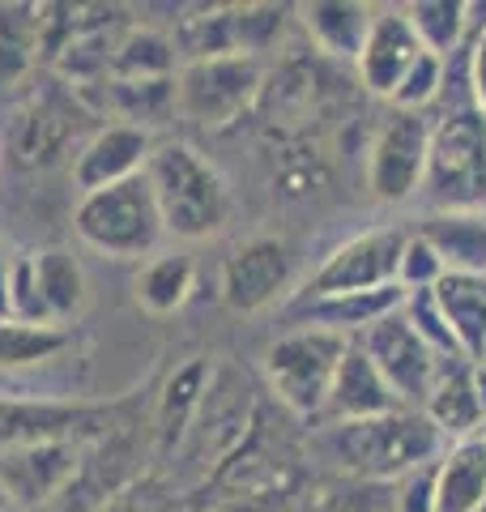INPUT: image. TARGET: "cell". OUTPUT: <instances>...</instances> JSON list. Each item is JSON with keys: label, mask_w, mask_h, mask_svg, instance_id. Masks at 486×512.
I'll return each mask as SVG.
<instances>
[{"label": "cell", "mask_w": 486, "mask_h": 512, "mask_svg": "<svg viewBox=\"0 0 486 512\" xmlns=\"http://www.w3.org/2000/svg\"><path fill=\"white\" fill-rule=\"evenodd\" d=\"M440 90H444V60L423 52L414 60V69L405 73V82L397 86L393 103L397 111H423L431 99H440Z\"/></svg>", "instance_id": "cell-32"}, {"label": "cell", "mask_w": 486, "mask_h": 512, "mask_svg": "<svg viewBox=\"0 0 486 512\" xmlns=\"http://www.w3.org/2000/svg\"><path fill=\"white\" fill-rule=\"evenodd\" d=\"M261 90V60L256 56H214V60H192L175 73V103L184 120L218 128L231 124L239 111Z\"/></svg>", "instance_id": "cell-7"}, {"label": "cell", "mask_w": 486, "mask_h": 512, "mask_svg": "<svg viewBox=\"0 0 486 512\" xmlns=\"http://www.w3.org/2000/svg\"><path fill=\"white\" fill-rule=\"evenodd\" d=\"M482 512H486V504H482Z\"/></svg>", "instance_id": "cell-39"}, {"label": "cell", "mask_w": 486, "mask_h": 512, "mask_svg": "<svg viewBox=\"0 0 486 512\" xmlns=\"http://www.w3.org/2000/svg\"><path fill=\"white\" fill-rule=\"evenodd\" d=\"M469 94L486 111V26L469 35Z\"/></svg>", "instance_id": "cell-36"}, {"label": "cell", "mask_w": 486, "mask_h": 512, "mask_svg": "<svg viewBox=\"0 0 486 512\" xmlns=\"http://www.w3.org/2000/svg\"><path fill=\"white\" fill-rule=\"evenodd\" d=\"M290 274H295V261H290L286 244H278V239H269V235L248 239V244H239L222 261L226 308H235V312L269 308V303L290 286Z\"/></svg>", "instance_id": "cell-12"}, {"label": "cell", "mask_w": 486, "mask_h": 512, "mask_svg": "<svg viewBox=\"0 0 486 512\" xmlns=\"http://www.w3.org/2000/svg\"><path fill=\"white\" fill-rule=\"evenodd\" d=\"M482 367H486V359H482Z\"/></svg>", "instance_id": "cell-40"}, {"label": "cell", "mask_w": 486, "mask_h": 512, "mask_svg": "<svg viewBox=\"0 0 486 512\" xmlns=\"http://www.w3.org/2000/svg\"><path fill=\"white\" fill-rule=\"evenodd\" d=\"M145 180L154 188L162 227L175 239H209L226 227L231 218V192L218 175L214 163L184 146V141H167L154 146L150 163H145Z\"/></svg>", "instance_id": "cell-2"}, {"label": "cell", "mask_w": 486, "mask_h": 512, "mask_svg": "<svg viewBox=\"0 0 486 512\" xmlns=\"http://www.w3.org/2000/svg\"><path fill=\"white\" fill-rule=\"evenodd\" d=\"M5 512H22V508H5Z\"/></svg>", "instance_id": "cell-38"}, {"label": "cell", "mask_w": 486, "mask_h": 512, "mask_svg": "<svg viewBox=\"0 0 486 512\" xmlns=\"http://www.w3.org/2000/svg\"><path fill=\"white\" fill-rule=\"evenodd\" d=\"M150 154H154V141L145 128L107 124L77 150L73 184L81 188V197H86V192H99V188H111V184H124V180H133V175L145 171Z\"/></svg>", "instance_id": "cell-13"}, {"label": "cell", "mask_w": 486, "mask_h": 512, "mask_svg": "<svg viewBox=\"0 0 486 512\" xmlns=\"http://www.w3.org/2000/svg\"><path fill=\"white\" fill-rule=\"evenodd\" d=\"M401 410L397 393L388 389V380L380 376V367L367 359V350L359 342L346 346L337 376L329 384V402H324V423H363V419H380V414Z\"/></svg>", "instance_id": "cell-15"}, {"label": "cell", "mask_w": 486, "mask_h": 512, "mask_svg": "<svg viewBox=\"0 0 486 512\" xmlns=\"http://www.w3.org/2000/svg\"><path fill=\"white\" fill-rule=\"evenodd\" d=\"M235 18H239V52L256 56V52H269L273 39L282 35L286 9H278V5H235Z\"/></svg>", "instance_id": "cell-34"}, {"label": "cell", "mask_w": 486, "mask_h": 512, "mask_svg": "<svg viewBox=\"0 0 486 512\" xmlns=\"http://www.w3.org/2000/svg\"><path fill=\"white\" fill-rule=\"evenodd\" d=\"M175 39L150 26H128L116 56H111V77L116 82H158V77H175Z\"/></svg>", "instance_id": "cell-22"}, {"label": "cell", "mask_w": 486, "mask_h": 512, "mask_svg": "<svg viewBox=\"0 0 486 512\" xmlns=\"http://www.w3.org/2000/svg\"><path fill=\"white\" fill-rule=\"evenodd\" d=\"M81 461H86V448L73 440L9 448V453H0V495L9 508L35 512L73 487Z\"/></svg>", "instance_id": "cell-10"}, {"label": "cell", "mask_w": 486, "mask_h": 512, "mask_svg": "<svg viewBox=\"0 0 486 512\" xmlns=\"http://www.w3.org/2000/svg\"><path fill=\"white\" fill-rule=\"evenodd\" d=\"M405 18H410L418 43H423L431 56L448 60L465 43L469 5H461V0H414V5H405Z\"/></svg>", "instance_id": "cell-26"}, {"label": "cell", "mask_w": 486, "mask_h": 512, "mask_svg": "<svg viewBox=\"0 0 486 512\" xmlns=\"http://www.w3.org/2000/svg\"><path fill=\"white\" fill-rule=\"evenodd\" d=\"M486 504V427L435 461V512H482Z\"/></svg>", "instance_id": "cell-18"}, {"label": "cell", "mask_w": 486, "mask_h": 512, "mask_svg": "<svg viewBox=\"0 0 486 512\" xmlns=\"http://www.w3.org/2000/svg\"><path fill=\"white\" fill-rule=\"evenodd\" d=\"M346 346L350 338L329 329H295L273 342L265 350V376L278 393V402H286L303 419H320Z\"/></svg>", "instance_id": "cell-5"}, {"label": "cell", "mask_w": 486, "mask_h": 512, "mask_svg": "<svg viewBox=\"0 0 486 512\" xmlns=\"http://www.w3.org/2000/svg\"><path fill=\"white\" fill-rule=\"evenodd\" d=\"M201 384H205V363H188L171 376L167 393H162V444L167 448L184 436V423L201 406Z\"/></svg>", "instance_id": "cell-29"}, {"label": "cell", "mask_w": 486, "mask_h": 512, "mask_svg": "<svg viewBox=\"0 0 486 512\" xmlns=\"http://www.w3.org/2000/svg\"><path fill=\"white\" fill-rule=\"evenodd\" d=\"M401 312H405V320L414 325L418 338H423L440 359H465V355H461V346H457V338H452V329H448L444 312H440V303H435L431 291H405Z\"/></svg>", "instance_id": "cell-30"}, {"label": "cell", "mask_w": 486, "mask_h": 512, "mask_svg": "<svg viewBox=\"0 0 486 512\" xmlns=\"http://www.w3.org/2000/svg\"><path fill=\"white\" fill-rule=\"evenodd\" d=\"M103 86H107L111 111L133 128L162 124L175 107H180L175 103V77H158V82H116V77H107Z\"/></svg>", "instance_id": "cell-27"}, {"label": "cell", "mask_w": 486, "mask_h": 512, "mask_svg": "<svg viewBox=\"0 0 486 512\" xmlns=\"http://www.w3.org/2000/svg\"><path fill=\"white\" fill-rule=\"evenodd\" d=\"M9 256L0 252V320H9Z\"/></svg>", "instance_id": "cell-37"}, {"label": "cell", "mask_w": 486, "mask_h": 512, "mask_svg": "<svg viewBox=\"0 0 486 512\" xmlns=\"http://www.w3.org/2000/svg\"><path fill=\"white\" fill-rule=\"evenodd\" d=\"M405 231L380 227L363 231L337 244L320 261V269L303 282V291L295 299H320V295H354V291H380V286H397L401 252H405Z\"/></svg>", "instance_id": "cell-8"}, {"label": "cell", "mask_w": 486, "mask_h": 512, "mask_svg": "<svg viewBox=\"0 0 486 512\" xmlns=\"http://www.w3.org/2000/svg\"><path fill=\"white\" fill-rule=\"evenodd\" d=\"M35 278H39V291L43 303L52 312V325L60 329L64 320L81 316L86 308V274H81V261L69 248H47L35 256Z\"/></svg>", "instance_id": "cell-23"}, {"label": "cell", "mask_w": 486, "mask_h": 512, "mask_svg": "<svg viewBox=\"0 0 486 512\" xmlns=\"http://www.w3.org/2000/svg\"><path fill=\"white\" fill-rule=\"evenodd\" d=\"M69 346V333L56 325H18V320H0V367L18 372V367H39L47 359H56Z\"/></svg>", "instance_id": "cell-28"}, {"label": "cell", "mask_w": 486, "mask_h": 512, "mask_svg": "<svg viewBox=\"0 0 486 512\" xmlns=\"http://www.w3.org/2000/svg\"><path fill=\"white\" fill-rule=\"evenodd\" d=\"M9 320L39 325V329L52 325V312H47V303H43L39 278H35V256L30 252L13 256V265H9Z\"/></svg>", "instance_id": "cell-31"}, {"label": "cell", "mask_w": 486, "mask_h": 512, "mask_svg": "<svg viewBox=\"0 0 486 512\" xmlns=\"http://www.w3.org/2000/svg\"><path fill=\"white\" fill-rule=\"evenodd\" d=\"M431 124L423 111H393L371 146V192L380 201H410L423 188Z\"/></svg>", "instance_id": "cell-11"}, {"label": "cell", "mask_w": 486, "mask_h": 512, "mask_svg": "<svg viewBox=\"0 0 486 512\" xmlns=\"http://www.w3.org/2000/svg\"><path fill=\"white\" fill-rule=\"evenodd\" d=\"M316 444L342 470L367 478H410L414 470L435 466L448 453L444 431L423 410L410 406L363 423H324Z\"/></svg>", "instance_id": "cell-1"}, {"label": "cell", "mask_w": 486, "mask_h": 512, "mask_svg": "<svg viewBox=\"0 0 486 512\" xmlns=\"http://www.w3.org/2000/svg\"><path fill=\"white\" fill-rule=\"evenodd\" d=\"M444 274H448V269H444L440 256H435V248L418 231H410V239H405V252H401L397 286H401V291H431V286L440 282Z\"/></svg>", "instance_id": "cell-33"}, {"label": "cell", "mask_w": 486, "mask_h": 512, "mask_svg": "<svg viewBox=\"0 0 486 512\" xmlns=\"http://www.w3.org/2000/svg\"><path fill=\"white\" fill-rule=\"evenodd\" d=\"M418 235L452 274H486V214H431L418 222Z\"/></svg>", "instance_id": "cell-20"}, {"label": "cell", "mask_w": 486, "mask_h": 512, "mask_svg": "<svg viewBox=\"0 0 486 512\" xmlns=\"http://www.w3.org/2000/svg\"><path fill=\"white\" fill-rule=\"evenodd\" d=\"M350 342H359L367 350V359L380 367V376L388 380V389L397 393V402L410 406V410L427 406V397L435 389V380H440L444 363H452V359H440L423 338H418L401 308L380 316L376 325L363 329L359 338H350Z\"/></svg>", "instance_id": "cell-6"}, {"label": "cell", "mask_w": 486, "mask_h": 512, "mask_svg": "<svg viewBox=\"0 0 486 512\" xmlns=\"http://www.w3.org/2000/svg\"><path fill=\"white\" fill-rule=\"evenodd\" d=\"M111 406H86V402H0V453L30 444H56V440H99L107 436Z\"/></svg>", "instance_id": "cell-9"}, {"label": "cell", "mask_w": 486, "mask_h": 512, "mask_svg": "<svg viewBox=\"0 0 486 512\" xmlns=\"http://www.w3.org/2000/svg\"><path fill=\"white\" fill-rule=\"evenodd\" d=\"M401 286H380V291H354V295H320V299H290L286 320L295 329H329V333H363L380 316L401 308Z\"/></svg>", "instance_id": "cell-17"}, {"label": "cell", "mask_w": 486, "mask_h": 512, "mask_svg": "<svg viewBox=\"0 0 486 512\" xmlns=\"http://www.w3.org/2000/svg\"><path fill=\"white\" fill-rule=\"evenodd\" d=\"M431 295L440 303L461 355L482 367V359H486V274H452L448 269V274L431 286Z\"/></svg>", "instance_id": "cell-19"}, {"label": "cell", "mask_w": 486, "mask_h": 512, "mask_svg": "<svg viewBox=\"0 0 486 512\" xmlns=\"http://www.w3.org/2000/svg\"><path fill=\"white\" fill-rule=\"evenodd\" d=\"M39 60V5H0V90L18 86Z\"/></svg>", "instance_id": "cell-24"}, {"label": "cell", "mask_w": 486, "mask_h": 512, "mask_svg": "<svg viewBox=\"0 0 486 512\" xmlns=\"http://www.w3.org/2000/svg\"><path fill=\"white\" fill-rule=\"evenodd\" d=\"M423 414L452 444L465 440V436H478L486 427V367L469 363V359L444 363V372L435 380Z\"/></svg>", "instance_id": "cell-16"}, {"label": "cell", "mask_w": 486, "mask_h": 512, "mask_svg": "<svg viewBox=\"0 0 486 512\" xmlns=\"http://www.w3.org/2000/svg\"><path fill=\"white\" fill-rule=\"evenodd\" d=\"M303 26L329 56H350L359 60L363 43H367V30L376 9L367 5H354V0H316V5H303Z\"/></svg>", "instance_id": "cell-21"}, {"label": "cell", "mask_w": 486, "mask_h": 512, "mask_svg": "<svg viewBox=\"0 0 486 512\" xmlns=\"http://www.w3.org/2000/svg\"><path fill=\"white\" fill-rule=\"evenodd\" d=\"M73 231L86 248L116 256V261L150 256L162 244V235H167L145 171L133 175V180H124V184L86 192L73 210Z\"/></svg>", "instance_id": "cell-4"}, {"label": "cell", "mask_w": 486, "mask_h": 512, "mask_svg": "<svg viewBox=\"0 0 486 512\" xmlns=\"http://www.w3.org/2000/svg\"><path fill=\"white\" fill-rule=\"evenodd\" d=\"M192 278H197V269H192L188 256H154L150 265L137 274L133 291H137V303L150 316H171L180 312L188 295H192Z\"/></svg>", "instance_id": "cell-25"}, {"label": "cell", "mask_w": 486, "mask_h": 512, "mask_svg": "<svg viewBox=\"0 0 486 512\" xmlns=\"http://www.w3.org/2000/svg\"><path fill=\"white\" fill-rule=\"evenodd\" d=\"M427 47L418 43L410 18H405V9H376V18H371V30H367V43L359 52V77L371 94H384V99H393L397 86L405 82V73L414 69V60L423 56Z\"/></svg>", "instance_id": "cell-14"}, {"label": "cell", "mask_w": 486, "mask_h": 512, "mask_svg": "<svg viewBox=\"0 0 486 512\" xmlns=\"http://www.w3.org/2000/svg\"><path fill=\"white\" fill-rule=\"evenodd\" d=\"M423 197L435 214H482L486 205V111L461 103L431 128Z\"/></svg>", "instance_id": "cell-3"}, {"label": "cell", "mask_w": 486, "mask_h": 512, "mask_svg": "<svg viewBox=\"0 0 486 512\" xmlns=\"http://www.w3.org/2000/svg\"><path fill=\"white\" fill-rule=\"evenodd\" d=\"M393 512H435V466H423L405 478L393 500Z\"/></svg>", "instance_id": "cell-35"}]
</instances>
